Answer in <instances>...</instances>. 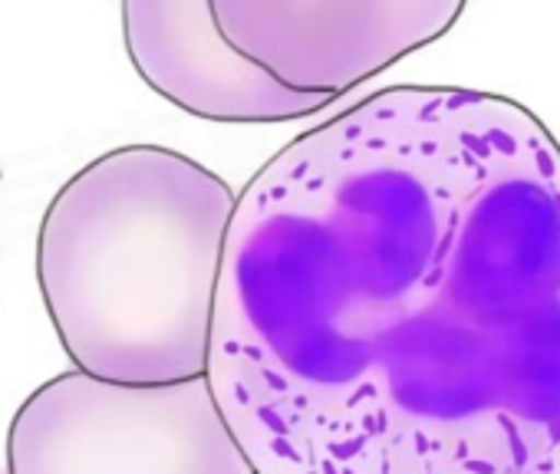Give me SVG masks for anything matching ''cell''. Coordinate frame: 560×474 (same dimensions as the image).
<instances>
[{"instance_id": "obj_1", "label": "cell", "mask_w": 560, "mask_h": 474, "mask_svg": "<svg viewBox=\"0 0 560 474\" xmlns=\"http://www.w3.org/2000/svg\"><path fill=\"white\" fill-rule=\"evenodd\" d=\"M254 474H560V142L389 86L280 149L224 237L205 372Z\"/></svg>"}, {"instance_id": "obj_2", "label": "cell", "mask_w": 560, "mask_h": 474, "mask_svg": "<svg viewBox=\"0 0 560 474\" xmlns=\"http://www.w3.org/2000/svg\"><path fill=\"white\" fill-rule=\"evenodd\" d=\"M231 185L162 145L93 158L50 201L37 281L77 372L175 386L208 372Z\"/></svg>"}, {"instance_id": "obj_3", "label": "cell", "mask_w": 560, "mask_h": 474, "mask_svg": "<svg viewBox=\"0 0 560 474\" xmlns=\"http://www.w3.org/2000/svg\"><path fill=\"white\" fill-rule=\"evenodd\" d=\"M8 474H254L208 379L119 386L86 372L44 382L8 431Z\"/></svg>"}, {"instance_id": "obj_4", "label": "cell", "mask_w": 560, "mask_h": 474, "mask_svg": "<svg viewBox=\"0 0 560 474\" xmlns=\"http://www.w3.org/2000/svg\"><path fill=\"white\" fill-rule=\"evenodd\" d=\"M224 40L294 93L337 99L445 37L462 0H214Z\"/></svg>"}, {"instance_id": "obj_5", "label": "cell", "mask_w": 560, "mask_h": 474, "mask_svg": "<svg viewBox=\"0 0 560 474\" xmlns=\"http://www.w3.org/2000/svg\"><path fill=\"white\" fill-rule=\"evenodd\" d=\"M122 37L136 73L162 99L208 122H294L334 103L280 86L237 54L208 0H126Z\"/></svg>"}]
</instances>
